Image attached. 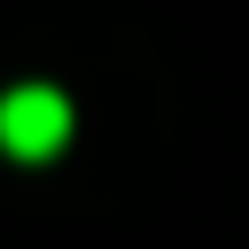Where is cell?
<instances>
[{
	"mask_svg": "<svg viewBox=\"0 0 249 249\" xmlns=\"http://www.w3.org/2000/svg\"><path fill=\"white\" fill-rule=\"evenodd\" d=\"M62 140H70V101H62L54 86H16V93H0V148H8V156L47 163Z\"/></svg>",
	"mask_w": 249,
	"mask_h": 249,
	"instance_id": "6da1fadb",
	"label": "cell"
}]
</instances>
